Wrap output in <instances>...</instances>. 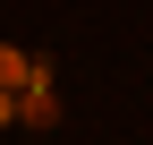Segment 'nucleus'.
Returning <instances> with one entry per match:
<instances>
[{"instance_id":"f03ea898","label":"nucleus","mask_w":153,"mask_h":145,"mask_svg":"<svg viewBox=\"0 0 153 145\" xmlns=\"http://www.w3.org/2000/svg\"><path fill=\"white\" fill-rule=\"evenodd\" d=\"M17 120L26 128H60V94L51 85H17Z\"/></svg>"},{"instance_id":"f257e3e1","label":"nucleus","mask_w":153,"mask_h":145,"mask_svg":"<svg viewBox=\"0 0 153 145\" xmlns=\"http://www.w3.org/2000/svg\"><path fill=\"white\" fill-rule=\"evenodd\" d=\"M0 85H9V94H17V85H51V60H43V51L0 43Z\"/></svg>"},{"instance_id":"7ed1b4c3","label":"nucleus","mask_w":153,"mask_h":145,"mask_svg":"<svg viewBox=\"0 0 153 145\" xmlns=\"http://www.w3.org/2000/svg\"><path fill=\"white\" fill-rule=\"evenodd\" d=\"M9 120H17V94H9V85H0V128H9Z\"/></svg>"}]
</instances>
